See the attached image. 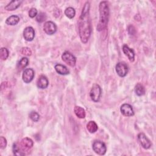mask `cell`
Returning a JSON list of instances; mask_svg holds the SVG:
<instances>
[{"label": "cell", "instance_id": "17", "mask_svg": "<svg viewBox=\"0 0 156 156\" xmlns=\"http://www.w3.org/2000/svg\"><path fill=\"white\" fill-rule=\"evenodd\" d=\"M20 17L17 15H11L5 20V23L7 25L14 26L17 24L20 21Z\"/></svg>", "mask_w": 156, "mask_h": 156}, {"label": "cell", "instance_id": "2", "mask_svg": "<svg viewBox=\"0 0 156 156\" xmlns=\"http://www.w3.org/2000/svg\"><path fill=\"white\" fill-rule=\"evenodd\" d=\"M99 20L97 26V30L102 31L107 28L109 18V7L107 1H101L99 6Z\"/></svg>", "mask_w": 156, "mask_h": 156}, {"label": "cell", "instance_id": "14", "mask_svg": "<svg viewBox=\"0 0 156 156\" xmlns=\"http://www.w3.org/2000/svg\"><path fill=\"white\" fill-rule=\"evenodd\" d=\"M122 51L124 54L128 57L130 62H133L135 60V52L133 50L130 48L127 45L124 44L122 46Z\"/></svg>", "mask_w": 156, "mask_h": 156}, {"label": "cell", "instance_id": "23", "mask_svg": "<svg viewBox=\"0 0 156 156\" xmlns=\"http://www.w3.org/2000/svg\"><path fill=\"white\" fill-rule=\"evenodd\" d=\"M9 51L6 48H2L0 50V58L2 60H5L9 56Z\"/></svg>", "mask_w": 156, "mask_h": 156}, {"label": "cell", "instance_id": "27", "mask_svg": "<svg viewBox=\"0 0 156 156\" xmlns=\"http://www.w3.org/2000/svg\"><path fill=\"white\" fill-rule=\"evenodd\" d=\"M37 15V10L35 8H31L29 11V17L33 18Z\"/></svg>", "mask_w": 156, "mask_h": 156}, {"label": "cell", "instance_id": "6", "mask_svg": "<svg viewBox=\"0 0 156 156\" xmlns=\"http://www.w3.org/2000/svg\"><path fill=\"white\" fill-rule=\"evenodd\" d=\"M62 58L67 65L70 66H74L76 63V58L69 52L65 51L62 55Z\"/></svg>", "mask_w": 156, "mask_h": 156}, {"label": "cell", "instance_id": "26", "mask_svg": "<svg viewBox=\"0 0 156 156\" xmlns=\"http://www.w3.org/2000/svg\"><path fill=\"white\" fill-rule=\"evenodd\" d=\"M21 53L23 55H24L26 56H30L32 54V51L30 49V48L27 47H24L22 48L21 49Z\"/></svg>", "mask_w": 156, "mask_h": 156}, {"label": "cell", "instance_id": "8", "mask_svg": "<svg viewBox=\"0 0 156 156\" xmlns=\"http://www.w3.org/2000/svg\"><path fill=\"white\" fill-rule=\"evenodd\" d=\"M43 30L48 35H52L57 31V26L52 21H46L43 25Z\"/></svg>", "mask_w": 156, "mask_h": 156}, {"label": "cell", "instance_id": "22", "mask_svg": "<svg viewBox=\"0 0 156 156\" xmlns=\"http://www.w3.org/2000/svg\"><path fill=\"white\" fill-rule=\"evenodd\" d=\"M28 63H29L28 58L27 57H23L19 61V62L18 63V65H17V67H18V69H23L24 68H25L26 66H27Z\"/></svg>", "mask_w": 156, "mask_h": 156}, {"label": "cell", "instance_id": "3", "mask_svg": "<svg viewBox=\"0 0 156 156\" xmlns=\"http://www.w3.org/2000/svg\"><path fill=\"white\" fill-rule=\"evenodd\" d=\"M33 141L29 138H23L20 143H14L13 152L16 155H24L25 152H28L33 146Z\"/></svg>", "mask_w": 156, "mask_h": 156}, {"label": "cell", "instance_id": "29", "mask_svg": "<svg viewBox=\"0 0 156 156\" xmlns=\"http://www.w3.org/2000/svg\"><path fill=\"white\" fill-rule=\"evenodd\" d=\"M127 30H128V32L130 35H135V34L136 33V30H135V28L132 25H130L128 27V29H127Z\"/></svg>", "mask_w": 156, "mask_h": 156}, {"label": "cell", "instance_id": "7", "mask_svg": "<svg viewBox=\"0 0 156 156\" xmlns=\"http://www.w3.org/2000/svg\"><path fill=\"white\" fill-rule=\"evenodd\" d=\"M115 69L118 76L122 77H125L127 75L129 71L128 66L125 62H118L116 65Z\"/></svg>", "mask_w": 156, "mask_h": 156}, {"label": "cell", "instance_id": "12", "mask_svg": "<svg viewBox=\"0 0 156 156\" xmlns=\"http://www.w3.org/2000/svg\"><path fill=\"white\" fill-rule=\"evenodd\" d=\"M121 113L126 116H132L134 115V111L132 107L129 104H124L120 107Z\"/></svg>", "mask_w": 156, "mask_h": 156}, {"label": "cell", "instance_id": "19", "mask_svg": "<svg viewBox=\"0 0 156 156\" xmlns=\"http://www.w3.org/2000/svg\"><path fill=\"white\" fill-rule=\"evenodd\" d=\"M87 129L90 133H94L97 131L98 127L96 123L93 121H89L87 124Z\"/></svg>", "mask_w": 156, "mask_h": 156}, {"label": "cell", "instance_id": "9", "mask_svg": "<svg viewBox=\"0 0 156 156\" xmlns=\"http://www.w3.org/2000/svg\"><path fill=\"white\" fill-rule=\"evenodd\" d=\"M137 138L139 143L143 148L147 149L151 147V143L150 140L147 138V137L143 133H138Z\"/></svg>", "mask_w": 156, "mask_h": 156}, {"label": "cell", "instance_id": "20", "mask_svg": "<svg viewBox=\"0 0 156 156\" xmlns=\"http://www.w3.org/2000/svg\"><path fill=\"white\" fill-rule=\"evenodd\" d=\"M135 91L136 95L139 96H143L145 93V88L143 85L138 83L135 87Z\"/></svg>", "mask_w": 156, "mask_h": 156}, {"label": "cell", "instance_id": "11", "mask_svg": "<svg viewBox=\"0 0 156 156\" xmlns=\"http://www.w3.org/2000/svg\"><path fill=\"white\" fill-rule=\"evenodd\" d=\"M23 37L27 41H31L35 37V30L33 27H26L23 31Z\"/></svg>", "mask_w": 156, "mask_h": 156}, {"label": "cell", "instance_id": "21", "mask_svg": "<svg viewBox=\"0 0 156 156\" xmlns=\"http://www.w3.org/2000/svg\"><path fill=\"white\" fill-rule=\"evenodd\" d=\"M65 15L70 19H72L76 15V11L73 7H67L65 10Z\"/></svg>", "mask_w": 156, "mask_h": 156}, {"label": "cell", "instance_id": "16", "mask_svg": "<svg viewBox=\"0 0 156 156\" xmlns=\"http://www.w3.org/2000/svg\"><path fill=\"white\" fill-rule=\"evenodd\" d=\"M55 71L57 73L61 75H67L69 73V71L66 66L61 64H56L54 66Z\"/></svg>", "mask_w": 156, "mask_h": 156}, {"label": "cell", "instance_id": "13", "mask_svg": "<svg viewBox=\"0 0 156 156\" xmlns=\"http://www.w3.org/2000/svg\"><path fill=\"white\" fill-rule=\"evenodd\" d=\"M49 85V81L47 77L44 75H41L37 80V86L40 89H44L48 87Z\"/></svg>", "mask_w": 156, "mask_h": 156}, {"label": "cell", "instance_id": "4", "mask_svg": "<svg viewBox=\"0 0 156 156\" xmlns=\"http://www.w3.org/2000/svg\"><path fill=\"white\" fill-rule=\"evenodd\" d=\"M92 147L95 153L98 155H104L107 151V147L105 144L99 140H96L93 142Z\"/></svg>", "mask_w": 156, "mask_h": 156}, {"label": "cell", "instance_id": "10", "mask_svg": "<svg viewBox=\"0 0 156 156\" xmlns=\"http://www.w3.org/2000/svg\"><path fill=\"white\" fill-rule=\"evenodd\" d=\"M34 75V71L32 68H26L24 70L23 73V80L26 83H30L33 80Z\"/></svg>", "mask_w": 156, "mask_h": 156}, {"label": "cell", "instance_id": "1", "mask_svg": "<svg viewBox=\"0 0 156 156\" xmlns=\"http://www.w3.org/2000/svg\"><path fill=\"white\" fill-rule=\"evenodd\" d=\"M90 7V2L88 1L86 2L78 20L79 37L83 43H87L91 34V25L89 13Z\"/></svg>", "mask_w": 156, "mask_h": 156}, {"label": "cell", "instance_id": "28", "mask_svg": "<svg viewBox=\"0 0 156 156\" xmlns=\"http://www.w3.org/2000/svg\"><path fill=\"white\" fill-rule=\"evenodd\" d=\"M7 146V140L4 136L0 137V147L4 149Z\"/></svg>", "mask_w": 156, "mask_h": 156}, {"label": "cell", "instance_id": "15", "mask_svg": "<svg viewBox=\"0 0 156 156\" xmlns=\"http://www.w3.org/2000/svg\"><path fill=\"white\" fill-rule=\"evenodd\" d=\"M22 2H23V1H20V0L11 1L6 6H5L4 9H5V10H6L7 11L15 10L20 6V5Z\"/></svg>", "mask_w": 156, "mask_h": 156}, {"label": "cell", "instance_id": "24", "mask_svg": "<svg viewBox=\"0 0 156 156\" xmlns=\"http://www.w3.org/2000/svg\"><path fill=\"white\" fill-rule=\"evenodd\" d=\"M29 118L34 122H37L40 119V115L39 114L34 111L31 112L29 113Z\"/></svg>", "mask_w": 156, "mask_h": 156}, {"label": "cell", "instance_id": "5", "mask_svg": "<svg viewBox=\"0 0 156 156\" xmlns=\"http://www.w3.org/2000/svg\"><path fill=\"white\" fill-rule=\"evenodd\" d=\"M101 88L98 84H94L90 92V96L91 100L95 102L99 101L101 96Z\"/></svg>", "mask_w": 156, "mask_h": 156}, {"label": "cell", "instance_id": "18", "mask_svg": "<svg viewBox=\"0 0 156 156\" xmlns=\"http://www.w3.org/2000/svg\"><path fill=\"white\" fill-rule=\"evenodd\" d=\"M74 112L76 115L80 119H83L85 117V110L79 106H76L74 108Z\"/></svg>", "mask_w": 156, "mask_h": 156}, {"label": "cell", "instance_id": "25", "mask_svg": "<svg viewBox=\"0 0 156 156\" xmlns=\"http://www.w3.org/2000/svg\"><path fill=\"white\" fill-rule=\"evenodd\" d=\"M46 19V15L43 12H40L38 14H37L36 17V21L39 23H42L44 21H45Z\"/></svg>", "mask_w": 156, "mask_h": 156}]
</instances>
